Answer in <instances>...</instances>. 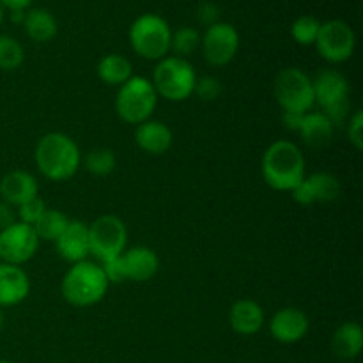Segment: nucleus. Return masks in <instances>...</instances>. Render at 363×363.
Masks as SVG:
<instances>
[{"instance_id": "4be33fe9", "label": "nucleus", "mask_w": 363, "mask_h": 363, "mask_svg": "<svg viewBox=\"0 0 363 363\" xmlns=\"http://www.w3.org/2000/svg\"><path fill=\"white\" fill-rule=\"evenodd\" d=\"M23 28L34 43H48L57 35L59 25H57L55 16L50 11L34 7L25 14Z\"/></svg>"}, {"instance_id": "f8f14e48", "label": "nucleus", "mask_w": 363, "mask_h": 363, "mask_svg": "<svg viewBox=\"0 0 363 363\" xmlns=\"http://www.w3.org/2000/svg\"><path fill=\"white\" fill-rule=\"evenodd\" d=\"M39 248V238L34 227L23 222H14L0 230V262L23 266L30 261Z\"/></svg>"}, {"instance_id": "393cba45", "label": "nucleus", "mask_w": 363, "mask_h": 363, "mask_svg": "<svg viewBox=\"0 0 363 363\" xmlns=\"http://www.w3.org/2000/svg\"><path fill=\"white\" fill-rule=\"evenodd\" d=\"M69 223V218L64 215L59 209H46L43 213L41 218L38 220V223L34 225L35 234H38L39 241H53L55 243L57 238L62 234V230L66 229V225Z\"/></svg>"}, {"instance_id": "a211bd4d", "label": "nucleus", "mask_w": 363, "mask_h": 363, "mask_svg": "<svg viewBox=\"0 0 363 363\" xmlns=\"http://www.w3.org/2000/svg\"><path fill=\"white\" fill-rule=\"evenodd\" d=\"M135 142L147 155H165L174 142L172 130L162 121L149 119L135 130Z\"/></svg>"}, {"instance_id": "5701e85b", "label": "nucleus", "mask_w": 363, "mask_h": 363, "mask_svg": "<svg viewBox=\"0 0 363 363\" xmlns=\"http://www.w3.org/2000/svg\"><path fill=\"white\" fill-rule=\"evenodd\" d=\"M96 71H98V77L103 84L113 85V87H121L124 82L133 77L131 62L119 53H108V55L101 57Z\"/></svg>"}, {"instance_id": "0eeeda50", "label": "nucleus", "mask_w": 363, "mask_h": 363, "mask_svg": "<svg viewBox=\"0 0 363 363\" xmlns=\"http://www.w3.org/2000/svg\"><path fill=\"white\" fill-rule=\"evenodd\" d=\"M314 99L323 108V113L333 124H340L350 116V82L335 69H325L312 80Z\"/></svg>"}, {"instance_id": "a878e982", "label": "nucleus", "mask_w": 363, "mask_h": 363, "mask_svg": "<svg viewBox=\"0 0 363 363\" xmlns=\"http://www.w3.org/2000/svg\"><path fill=\"white\" fill-rule=\"evenodd\" d=\"M84 165L85 170L92 176H108L116 170L117 167V158H116V152L112 149H106V147H98V149H92V151L87 152L84 160Z\"/></svg>"}, {"instance_id": "2eb2a0df", "label": "nucleus", "mask_w": 363, "mask_h": 363, "mask_svg": "<svg viewBox=\"0 0 363 363\" xmlns=\"http://www.w3.org/2000/svg\"><path fill=\"white\" fill-rule=\"evenodd\" d=\"M55 248L57 254L71 264L87 261V257L91 255L87 223L80 222V220H69L66 229L55 240Z\"/></svg>"}, {"instance_id": "7c9ffc66", "label": "nucleus", "mask_w": 363, "mask_h": 363, "mask_svg": "<svg viewBox=\"0 0 363 363\" xmlns=\"http://www.w3.org/2000/svg\"><path fill=\"white\" fill-rule=\"evenodd\" d=\"M194 94H197V98L202 101H215L222 94V82L216 77L197 78Z\"/></svg>"}, {"instance_id": "4c0bfd02", "label": "nucleus", "mask_w": 363, "mask_h": 363, "mask_svg": "<svg viewBox=\"0 0 363 363\" xmlns=\"http://www.w3.org/2000/svg\"><path fill=\"white\" fill-rule=\"evenodd\" d=\"M4 328V312H2V308H0V330Z\"/></svg>"}, {"instance_id": "b1692460", "label": "nucleus", "mask_w": 363, "mask_h": 363, "mask_svg": "<svg viewBox=\"0 0 363 363\" xmlns=\"http://www.w3.org/2000/svg\"><path fill=\"white\" fill-rule=\"evenodd\" d=\"M308 186L312 190V197L314 202H333L339 199L340 195V183L333 174L328 172H315L307 176Z\"/></svg>"}, {"instance_id": "58836bf2", "label": "nucleus", "mask_w": 363, "mask_h": 363, "mask_svg": "<svg viewBox=\"0 0 363 363\" xmlns=\"http://www.w3.org/2000/svg\"><path fill=\"white\" fill-rule=\"evenodd\" d=\"M2 21H4V7L0 6V25H2Z\"/></svg>"}, {"instance_id": "1a4fd4ad", "label": "nucleus", "mask_w": 363, "mask_h": 363, "mask_svg": "<svg viewBox=\"0 0 363 363\" xmlns=\"http://www.w3.org/2000/svg\"><path fill=\"white\" fill-rule=\"evenodd\" d=\"M128 243L126 223L116 215H103L89 225V248L99 262L117 259Z\"/></svg>"}, {"instance_id": "412c9836", "label": "nucleus", "mask_w": 363, "mask_h": 363, "mask_svg": "<svg viewBox=\"0 0 363 363\" xmlns=\"http://www.w3.org/2000/svg\"><path fill=\"white\" fill-rule=\"evenodd\" d=\"M333 353L344 360H353L363 350V330L358 323H342L332 337Z\"/></svg>"}, {"instance_id": "bb28decb", "label": "nucleus", "mask_w": 363, "mask_h": 363, "mask_svg": "<svg viewBox=\"0 0 363 363\" xmlns=\"http://www.w3.org/2000/svg\"><path fill=\"white\" fill-rule=\"evenodd\" d=\"M201 48V34L194 27H181L176 32H172L170 38V52L176 57L186 59L188 55Z\"/></svg>"}, {"instance_id": "ea45409f", "label": "nucleus", "mask_w": 363, "mask_h": 363, "mask_svg": "<svg viewBox=\"0 0 363 363\" xmlns=\"http://www.w3.org/2000/svg\"><path fill=\"white\" fill-rule=\"evenodd\" d=\"M0 363H13V362H9V360H0Z\"/></svg>"}, {"instance_id": "ddd939ff", "label": "nucleus", "mask_w": 363, "mask_h": 363, "mask_svg": "<svg viewBox=\"0 0 363 363\" xmlns=\"http://www.w3.org/2000/svg\"><path fill=\"white\" fill-rule=\"evenodd\" d=\"M311 328L307 314L296 307H284L269 321V333L280 344H296L305 339Z\"/></svg>"}, {"instance_id": "9d476101", "label": "nucleus", "mask_w": 363, "mask_h": 363, "mask_svg": "<svg viewBox=\"0 0 363 363\" xmlns=\"http://www.w3.org/2000/svg\"><path fill=\"white\" fill-rule=\"evenodd\" d=\"M314 46L326 62L342 64L353 57L357 35L344 20H328L321 23Z\"/></svg>"}, {"instance_id": "f3484780", "label": "nucleus", "mask_w": 363, "mask_h": 363, "mask_svg": "<svg viewBox=\"0 0 363 363\" xmlns=\"http://www.w3.org/2000/svg\"><path fill=\"white\" fill-rule=\"evenodd\" d=\"M39 184L27 170H11L0 179V197L13 208L38 197Z\"/></svg>"}, {"instance_id": "c85d7f7f", "label": "nucleus", "mask_w": 363, "mask_h": 363, "mask_svg": "<svg viewBox=\"0 0 363 363\" xmlns=\"http://www.w3.org/2000/svg\"><path fill=\"white\" fill-rule=\"evenodd\" d=\"M319 28H321V21L311 14H303V16L296 18L294 23L291 25V35L294 41L301 46L314 45L318 39Z\"/></svg>"}, {"instance_id": "f257e3e1", "label": "nucleus", "mask_w": 363, "mask_h": 363, "mask_svg": "<svg viewBox=\"0 0 363 363\" xmlns=\"http://www.w3.org/2000/svg\"><path fill=\"white\" fill-rule=\"evenodd\" d=\"M261 172L264 183L277 191H293L307 176L301 149L291 140H275L262 155Z\"/></svg>"}, {"instance_id": "20e7f679", "label": "nucleus", "mask_w": 363, "mask_h": 363, "mask_svg": "<svg viewBox=\"0 0 363 363\" xmlns=\"http://www.w3.org/2000/svg\"><path fill=\"white\" fill-rule=\"evenodd\" d=\"M151 84L158 98L162 96L167 101L172 103L186 101L194 96L197 73L188 59L167 55L156 64Z\"/></svg>"}, {"instance_id": "423d86ee", "label": "nucleus", "mask_w": 363, "mask_h": 363, "mask_svg": "<svg viewBox=\"0 0 363 363\" xmlns=\"http://www.w3.org/2000/svg\"><path fill=\"white\" fill-rule=\"evenodd\" d=\"M158 105V94L151 80L145 77H131L119 87L116 96V112L128 124L145 123L151 119Z\"/></svg>"}, {"instance_id": "473e14b6", "label": "nucleus", "mask_w": 363, "mask_h": 363, "mask_svg": "<svg viewBox=\"0 0 363 363\" xmlns=\"http://www.w3.org/2000/svg\"><path fill=\"white\" fill-rule=\"evenodd\" d=\"M197 18L201 23H204L206 27H209V25H215L216 21H220L218 20L220 9L213 2H202L201 6H199Z\"/></svg>"}, {"instance_id": "f704fd0d", "label": "nucleus", "mask_w": 363, "mask_h": 363, "mask_svg": "<svg viewBox=\"0 0 363 363\" xmlns=\"http://www.w3.org/2000/svg\"><path fill=\"white\" fill-rule=\"evenodd\" d=\"M301 119H303V113H293V112L282 113V124L286 126V130L294 131V133H298V130H300Z\"/></svg>"}, {"instance_id": "e433bc0d", "label": "nucleus", "mask_w": 363, "mask_h": 363, "mask_svg": "<svg viewBox=\"0 0 363 363\" xmlns=\"http://www.w3.org/2000/svg\"><path fill=\"white\" fill-rule=\"evenodd\" d=\"M9 14H11V20H13L14 23L23 25V20H25V14H27V11H21V9L9 11Z\"/></svg>"}, {"instance_id": "6e6552de", "label": "nucleus", "mask_w": 363, "mask_h": 363, "mask_svg": "<svg viewBox=\"0 0 363 363\" xmlns=\"http://www.w3.org/2000/svg\"><path fill=\"white\" fill-rule=\"evenodd\" d=\"M275 99L284 112L307 113L315 105L312 78L300 67H286L273 84Z\"/></svg>"}, {"instance_id": "dca6fc26", "label": "nucleus", "mask_w": 363, "mask_h": 363, "mask_svg": "<svg viewBox=\"0 0 363 363\" xmlns=\"http://www.w3.org/2000/svg\"><path fill=\"white\" fill-rule=\"evenodd\" d=\"M30 279L21 266L0 262V308L16 307L27 300Z\"/></svg>"}, {"instance_id": "c9c22d12", "label": "nucleus", "mask_w": 363, "mask_h": 363, "mask_svg": "<svg viewBox=\"0 0 363 363\" xmlns=\"http://www.w3.org/2000/svg\"><path fill=\"white\" fill-rule=\"evenodd\" d=\"M32 2H34V0H0V6H2L4 9L9 11H27V7L30 6Z\"/></svg>"}, {"instance_id": "6ab92c4d", "label": "nucleus", "mask_w": 363, "mask_h": 363, "mask_svg": "<svg viewBox=\"0 0 363 363\" xmlns=\"http://www.w3.org/2000/svg\"><path fill=\"white\" fill-rule=\"evenodd\" d=\"M229 325L238 335L252 337L264 326V311L254 300H238L229 311Z\"/></svg>"}, {"instance_id": "f03ea898", "label": "nucleus", "mask_w": 363, "mask_h": 363, "mask_svg": "<svg viewBox=\"0 0 363 363\" xmlns=\"http://www.w3.org/2000/svg\"><path fill=\"white\" fill-rule=\"evenodd\" d=\"M38 170L53 183L71 179L78 172L82 163L80 149L77 142L66 133L52 131L39 138L34 152Z\"/></svg>"}, {"instance_id": "4468645a", "label": "nucleus", "mask_w": 363, "mask_h": 363, "mask_svg": "<svg viewBox=\"0 0 363 363\" xmlns=\"http://www.w3.org/2000/svg\"><path fill=\"white\" fill-rule=\"evenodd\" d=\"M124 280L131 282H147L158 273L160 257L152 248L133 247L119 255Z\"/></svg>"}, {"instance_id": "39448f33", "label": "nucleus", "mask_w": 363, "mask_h": 363, "mask_svg": "<svg viewBox=\"0 0 363 363\" xmlns=\"http://www.w3.org/2000/svg\"><path fill=\"white\" fill-rule=\"evenodd\" d=\"M128 38L138 57L145 60H162L170 52L172 28L160 14L145 13L131 23Z\"/></svg>"}, {"instance_id": "7ed1b4c3", "label": "nucleus", "mask_w": 363, "mask_h": 363, "mask_svg": "<svg viewBox=\"0 0 363 363\" xmlns=\"http://www.w3.org/2000/svg\"><path fill=\"white\" fill-rule=\"evenodd\" d=\"M108 279L103 272L101 264L91 261H82L71 264L60 284V293L64 300L78 308L92 307L106 296Z\"/></svg>"}, {"instance_id": "2f4dec72", "label": "nucleus", "mask_w": 363, "mask_h": 363, "mask_svg": "<svg viewBox=\"0 0 363 363\" xmlns=\"http://www.w3.org/2000/svg\"><path fill=\"white\" fill-rule=\"evenodd\" d=\"M347 138L357 151H363V112L357 110L350 117V128H347Z\"/></svg>"}, {"instance_id": "aec40b11", "label": "nucleus", "mask_w": 363, "mask_h": 363, "mask_svg": "<svg viewBox=\"0 0 363 363\" xmlns=\"http://www.w3.org/2000/svg\"><path fill=\"white\" fill-rule=\"evenodd\" d=\"M335 124L328 119L323 112H307L303 113L298 135L303 138V142L311 147L319 149L330 144L333 137Z\"/></svg>"}, {"instance_id": "c756f323", "label": "nucleus", "mask_w": 363, "mask_h": 363, "mask_svg": "<svg viewBox=\"0 0 363 363\" xmlns=\"http://www.w3.org/2000/svg\"><path fill=\"white\" fill-rule=\"evenodd\" d=\"M46 209L48 208H46L45 201H43V199L38 195L35 199H32V201L25 202V204L20 206V208H16L18 222H23V223H27V225L34 227Z\"/></svg>"}, {"instance_id": "9b49d317", "label": "nucleus", "mask_w": 363, "mask_h": 363, "mask_svg": "<svg viewBox=\"0 0 363 363\" xmlns=\"http://www.w3.org/2000/svg\"><path fill=\"white\" fill-rule=\"evenodd\" d=\"M201 50L209 66H227L240 50V32L233 23L216 21L215 25L206 27V32L201 35Z\"/></svg>"}, {"instance_id": "cd10ccee", "label": "nucleus", "mask_w": 363, "mask_h": 363, "mask_svg": "<svg viewBox=\"0 0 363 363\" xmlns=\"http://www.w3.org/2000/svg\"><path fill=\"white\" fill-rule=\"evenodd\" d=\"M25 50L20 41L7 34H0V69L14 71L23 64Z\"/></svg>"}, {"instance_id": "72a5a7b5", "label": "nucleus", "mask_w": 363, "mask_h": 363, "mask_svg": "<svg viewBox=\"0 0 363 363\" xmlns=\"http://www.w3.org/2000/svg\"><path fill=\"white\" fill-rule=\"evenodd\" d=\"M14 222H18L16 211H14L13 206H9L7 202H0V230L7 229L9 225H13Z\"/></svg>"}]
</instances>
